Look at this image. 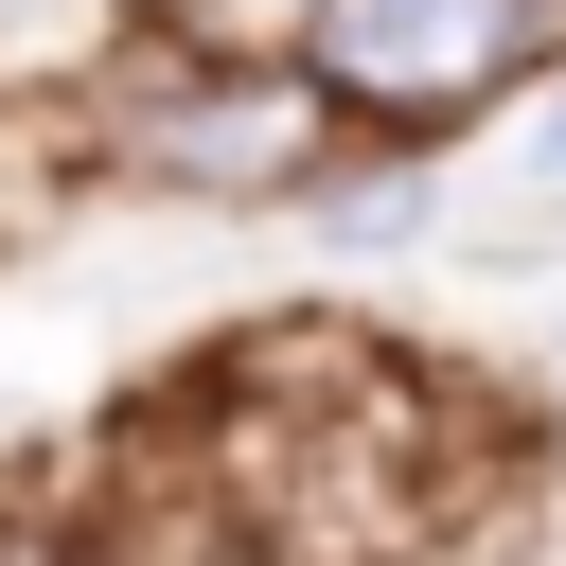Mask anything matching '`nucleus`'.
I'll list each match as a JSON object with an SVG mask.
<instances>
[{
	"label": "nucleus",
	"mask_w": 566,
	"mask_h": 566,
	"mask_svg": "<svg viewBox=\"0 0 566 566\" xmlns=\"http://www.w3.org/2000/svg\"><path fill=\"white\" fill-rule=\"evenodd\" d=\"M336 142L301 53H212V35H142L106 71V159L159 195H301Z\"/></svg>",
	"instance_id": "f257e3e1"
},
{
	"label": "nucleus",
	"mask_w": 566,
	"mask_h": 566,
	"mask_svg": "<svg viewBox=\"0 0 566 566\" xmlns=\"http://www.w3.org/2000/svg\"><path fill=\"white\" fill-rule=\"evenodd\" d=\"M531 230H566V71H531V106L495 142V195H478V248H531Z\"/></svg>",
	"instance_id": "7ed1b4c3"
},
{
	"label": "nucleus",
	"mask_w": 566,
	"mask_h": 566,
	"mask_svg": "<svg viewBox=\"0 0 566 566\" xmlns=\"http://www.w3.org/2000/svg\"><path fill=\"white\" fill-rule=\"evenodd\" d=\"M301 71L336 124H460L566 71V0H301Z\"/></svg>",
	"instance_id": "f03ea898"
}]
</instances>
